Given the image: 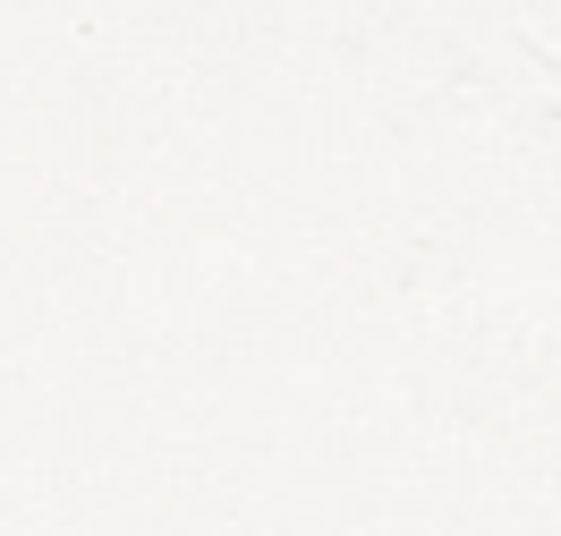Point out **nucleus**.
Returning a JSON list of instances; mask_svg holds the SVG:
<instances>
[]
</instances>
